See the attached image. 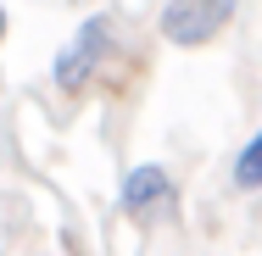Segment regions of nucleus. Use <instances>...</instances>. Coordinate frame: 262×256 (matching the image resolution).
Masks as SVG:
<instances>
[{"instance_id":"nucleus-3","label":"nucleus","mask_w":262,"mask_h":256,"mask_svg":"<svg viewBox=\"0 0 262 256\" xmlns=\"http://www.w3.org/2000/svg\"><path fill=\"white\" fill-rule=\"evenodd\" d=\"M162 34L173 45H207L212 34H217V17H212L207 0H173L162 11Z\"/></svg>"},{"instance_id":"nucleus-2","label":"nucleus","mask_w":262,"mask_h":256,"mask_svg":"<svg viewBox=\"0 0 262 256\" xmlns=\"http://www.w3.org/2000/svg\"><path fill=\"white\" fill-rule=\"evenodd\" d=\"M123 206H128L140 223H151L157 212H167V206H173V178H167V167H157V161L134 167V173L123 178Z\"/></svg>"},{"instance_id":"nucleus-4","label":"nucleus","mask_w":262,"mask_h":256,"mask_svg":"<svg viewBox=\"0 0 262 256\" xmlns=\"http://www.w3.org/2000/svg\"><path fill=\"white\" fill-rule=\"evenodd\" d=\"M234 184H240V190H262V128L240 145V156H234Z\"/></svg>"},{"instance_id":"nucleus-1","label":"nucleus","mask_w":262,"mask_h":256,"mask_svg":"<svg viewBox=\"0 0 262 256\" xmlns=\"http://www.w3.org/2000/svg\"><path fill=\"white\" fill-rule=\"evenodd\" d=\"M106 39H112L106 17H84L78 34L56 51V89H61V95H78V89L90 84V73L101 67V56H106Z\"/></svg>"},{"instance_id":"nucleus-6","label":"nucleus","mask_w":262,"mask_h":256,"mask_svg":"<svg viewBox=\"0 0 262 256\" xmlns=\"http://www.w3.org/2000/svg\"><path fill=\"white\" fill-rule=\"evenodd\" d=\"M0 39H6V6H0Z\"/></svg>"},{"instance_id":"nucleus-5","label":"nucleus","mask_w":262,"mask_h":256,"mask_svg":"<svg viewBox=\"0 0 262 256\" xmlns=\"http://www.w3.org/2000/svg\"><path fill=\"white\" fill-rule=\"evenodd\" d=\"M212 6V17H217V22H229V17H234V6H240V0H207Z\"/></svg>"}]
</instances>
